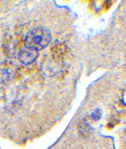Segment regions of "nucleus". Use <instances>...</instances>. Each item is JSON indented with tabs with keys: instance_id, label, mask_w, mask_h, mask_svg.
I'll return each instance as SVG.
<instances>
[{
	"instance_id": "nucleus-5",
	"label": "nucleus",
	"mask_w": 126,
	"mask_h": 149,
	"mask_svg": "<svg viewBox=\"0 0 126 149\" xmlns=\"http://www.w3.org/2000/svg\"><path fill=\"white\" fill-rule=\"evenodd\" d=\"M102 111L100 109H96L92 114L91 118L94 120H98L101 117Z\"/></svg>"
},
{
	"instance_id": "nucleus-1",
	"label": "nucleus",
	"mask_w": 126,
	"mask_h": 149,
	"mask_svg": "<svg viewBox=\"0 0 126 149\" xmlns=\"http://www.w3.org/2000/svg\"><path fill=\"white\" fill-rule=\"evenodd\" d=\"M51 36L50 31L43 27H37L28 32L25 39V47L40 50L50 43Z\"/></svg>"
},
{
	"instance_id": "nucleus-4",
	"label": "nucleus",
	"mask_w": 126,
	"mask_h": 149,
	"mask_svg": "<svg viewBox=\"0 0 126 149\" xmlns=\"http://www.w3.org/2000/svg\"><path fill=\"white\" fill-rule=\"evenodd\" d=\"M79 130H80V132L85 136V135H87L88 133L90 132V127L87 123L85 122H82L80 125H79Z\"/></svg>"
},
{
	"instance_id": "nucleus-3",
	"label": "nucleus",
	"mask_w": 126,
	"mask_h": 149,
	"mask_svg": "<svg viewBox=\"0 0 126 149\" xmlns=\"http://www.w3.org/2000/svg\"><path fill=\"white\" fill-rule=\"evenodd\" d=\"M12 73V67L10 64L4 63L0 70V80L5 83L10 78Z\"/></svg>"
},
{
	"instance_id": "nucleus-2",
	"label": "nucleus",
	"mask_w": 126,
	"mask_h": 149,
	"mask_svg": "<svg viewBox=\"0 0 126 149\" xmlns=\"http://www.w3.org/2000/svg\"><path fill=\"white\" fill-rule=\"evenodd\" d=\"M39 56V52L38 50L25 47V48L19 51L18 58L22 64L27 65L33 63Z\"/></svg>"
}]
</instances>
